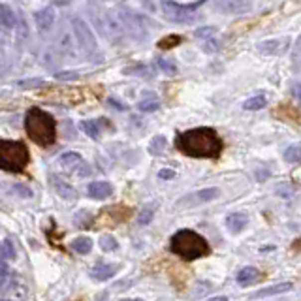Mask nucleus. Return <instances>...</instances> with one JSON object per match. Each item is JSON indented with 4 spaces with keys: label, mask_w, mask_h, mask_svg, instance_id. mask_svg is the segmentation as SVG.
Segmentation results:
<instances>
[{
    "label": "nucleus",
    "mask_w": 301,
    "mask_h": 301,
    "mask_svg": "<svg viewBox=\"0 0 301 301\" xmlns=\"http://www.w3.org/2000/svg\"><path fill=\"white\" fill-rule=\"evenodd\" d=\"M158 68L162 70L164 74H168V76H175L177 74V66L168 59H158Z\"/></svg>",
    "instance_id": "c85d7f7f"
},
{
    "label": "nucleus",
    "mask_w": 301,
    "mask_h": 301,
    "mask_svg": "<svg viewBox=\"0 0 301 301\" xmlns=\"http://www.w3.org/2000/svg\"><path fill=\"white\" fill-rule=\"evenodd\" d=\"M0 26H4V28L15 26V15L8 6H0Z\"/></svg>",
    "instance_id": "5701e85b"
},
{
    "label": "nucleus",
    "mask_w": 301,
    "mask_h": 301,
    "mask_svg": "<svg viewBox=\"0 0 301 301\" xmlns=\"http://www.w3.org/2000/svg\"><path fill=\"white\" fill-rule=\"evenodd\" d=\"M72 30H74V36H76L78 43L81 45V49L87 55H96L98 53L96 38L93 34V30L89 28V25H87V21H83L81 17H74L72 19Z\"/></svg>",
    "instance_id": "6e6552de"
},
{
    "label": "nucleus",
    "mask_w": 301,
    "mask_h": 301,
    "mask_svg": "<svg viewBox=\"0 0 301 301\" xmlns=\"http://www.w3.org/2000/svg\"><path fill=\"white\" fill-rule=\"evenodd\" d=\"M247 224H249V216L245 213H232L226 216V228L232 233H239Z\"/></svg>",
    "instance_id": "dca6fc26"
},
{
    "label": "nucleus",
    "mask_w": 301,
    "mask_h": 301,
    "mask_svg": "<svg viewBox=\"0 0 301 301\" xmlns=\"http://www.w3.org/2000/svg\"><path fill=\"white\" fill-rule=\"evenodd\" d=\"M138 109L141 113L158 111V109H160V100H158L155 95H147V98H143V100L138 103Z\"/></svg>",
    "instance_id": "aec40b11"
},
{
    "label": "nucleus",
    "mask_w": 301,
    "mask_h": 301,
    "mask_svg": "<svg viewBox=\"0 0 301 301\" xmlns=\"http://www.w3.org/2000/svg\"><path fill=\"white\" fill-rule=\"evenodd\" d=\"M34 21L40 30H49L53 26V23H55V9L49 6V8H43L40 11H36Z\"/></svg>",
    "instance_id": "2eb2a0df"
},
{
    "label": "nucleus",
    "mask_w": 301,
    "mask_h": 301,
    "mask_svg": "<svg viewBox=\"0 0 301 301\" xmlns=\"http://www.w3.org/2000/svg\"><path fill=\"white\" fill-rule=\"evenodd\" d=\"M170 250L173 254H177L179 258L192 262V260H198L201 256H207L211 249H209V243L203 235L185 228V230L173 233L172 241H170Z\"/></svg>",
    "instance_id": "7ed1b4c3"
},
{
    "label": "nucleus",
    "mask_w": 301,
    "mask_h": 301,
    "mask_svg": "<svg viewBox=\"0 0 301 301\" xmlns=\"http://www.w3.org/2000/svg\"><path fill=\"white\" fill-rule=\"evenodd\" d=\"M81 130L85 132L89 138L98 139L100 138V120H83L81 122Z\"/></svg>",
    "instance_id": "4be33fe9"
},
{
    "label": "nucleus",
    "mask_w": 301,
    "mask_h": 301,
    "mask_svg": "<svg viewBox=\"0 0 301 301\" xmlns=\"http://www.w3.org/2000/svg\"><path fill=\"white\" fill-rule=\"evenodd\" d=\"M151 218H153V211H143L141 215H139V224H147V222H151Z\"/></svg>",
    "instance_id": "4c0bfd02"
},
{
    "label": "nucleus",
    "mask_w": 301,
    "mask_h": 301,
    "mask_svg": "<svg viewBox=\"0 0 301 301\" xmlns=\"http://www.w3.org/2000/svg\"><path fill=\"white\" fill-rule=\"evenodd\" d=\"M294 95H296V98L301 102V83H296V85H294Z\"/></svg>",
    "instance_id": "ea45409f"
},
{
    "label": "nucleus",
    "mask_w": 301,
    "mask_h": 301,
    "mask_svg": "<svg viewBox=\"0 0 301 301\" xmlns=\"http://www.w3.org/2000/svg\"><path fill=\"white\" fill-rule=\"evenodd\" d=\"M166 145H168V141H166L164 136H155V138L151 139V143H149V153L155 156L162 155L164 151H166Z\"/></svg>",
    "instance_id": "393cba45"
},
{
    "label": "nucleus",
    "mask_w": 301,
    "mask_h": 301,
    "mask_svg": "<svg viewBox=\"0 0 301 301\" xmlns=\"http://www.w3.org/2000/svg\"><path fill=\"white\" fill-rule=\"evenodd\" d=\"M216 6L228 11V13H249L252 9V2L250 0H216Z\"/></svg>",
    "instance_id": "ddd939ff"
},
{
    "label": "nucleus",
    "mask_w": 301,
    "mask_h": 301,
    "mask_svg": "<svg viewBox=\"0 0 301 301\" xmlns=\"http://www.w3.org/2000/svg\"><path fill=\"white\" fill-rule=\"evenodd\" d=\"M79 74L78 72H57L55 74V79H59V81H74V79H78Z\"/></svg>",
    "instance_id": "f704fd0d"
},
{
    "label": "nucleus",
    "mask_w": 301,
    "mask_h": 301,
    "mask_svg": "<svg viewBox=\"0 0 301 301\" xmlns=\"http://www.w3.org/2000/svg\"><path fill=\"white\" fill-rule=\"evenodd\" d=\"M107 103H109L111 107H117L119 111H124V109H126V105H124L122 102H119V100H115V98H109V100H107Z\"/></svg>",
    "instance_id": "58836bf2"
},
{
    "label": "nucleus",
    "mask_w": 301,
    "mask_h": 301,
    "mask_svg": "<svg viewBox=\"0 0 301 301\" xmlns=\"http://www.w3.org/2000/svg\"><path fill=\"white\" fill-rule=\"evenodd\" d=\"M128 301H143V300H139V298H138V300H128Z\"/></svg>",
    "instance_id": "79ce46f5"
},
{
    "label": "nucleus",
    "mask_w": 301,
    "mask_h": 301,
    "mask_svg": "<svg viewBox=\"0 0 301 301\" xmlns=\"http://www.w3.org/2000/svg\"><path fill=\"white\" fill-rule=\"evenodd\" d=\"M93 21L98 26L100 34H103L109 40H117L124 34V26L120 23V19H117V15H111L109 11H103V13L93 11Z\"/></svg>",
    "instance_id": "0eeeda50"
},
{
    "label": "nucleus",
    "mask_w": 301,
    "mask_h": 301,
    "mask_svg": "<svg viewBox=\"0 0 301 301\" xmlns=\"http://www.w3.org/2000/svg\"><path fill=\"white\" fill-rule=\"evenodd\" d=\"M194 36H196V38H200V40L213 38V36H215V28H213V26H201V28H198V30L194 32Z\"/></svg>",
    "instance_id": "473e14b6"
},
{
    "label": "nucleus",
    "mask_w": 301,
    "mask_h": 301,
    "mask_svg": "<svg viewBox=\"0 0 301 301\" xmlns=\"http://www.w3.org/2000/svg\"><path fill=\"white\" fill-rule=\"evenodd\" d=\"M17 85L21 89H25V91H36V89H40V87L45 85V81L40 78H28V79H21L17 81Z\"/></svg>",
    "instance_id": "bb28decb"
},
{
    "label": "nucleus",
    "mask_w": 301,
    "mask_h": 301,
    "mask_svg": "<svg viewBox=\"0 0 301 301\" xmlns=\"http://www.w3.org/2000/svg\"><path fill=\"white\" fill-rule=\"evenodd\" d=\"M292 288H294L292 283H279V284H275V286H269V288L260 290V292H256L252 298H269V296H279V294L290 292Z\"/></svg>",
    "instance_id": "a211bd4d"
},
{
    "label": "nucleus",
    "mask_w": 301,
    "mask_h": 301,
    "mask_svg": "<svg viewBox=\"0 0 301 301\" xmlns=\"http://www.w3.org/2000/svg\"><path fill=\"white\" fill-rule=\"evenodd\" d=\"M87 194L95 200H105L113 194V187L105 181H95L87 187Z\"/></svg>",
    "instance_id": "4468645a"
},
{
    "label": "nucleus",
    "mask_w": 301,
    "mask_h": 301,
    "mask_svg": "<svg viewBox=\"0 0 301 301\" xmlns=\"http://www.w3.org/2000/svg\"><path fill=\"white\" fill-rule=\"evenodd\" d=\"M26 136L40 147H51L57 141V122L51 113L40 107H30L25 115Z\"/></svg>",
    "instance_id": "f03ea898"
},
{
    "label": "nucleus",
    "mask_w": 301,
    "mask_h": 301,
    "mask_svg": "<svg viewBox=\"0 0 301 301\" xmlns=\"http://www.w3.org/2000/svg\"><path fill=\"white\" fill-rule=\"evenodd\" d=\"M207 301H228V298H226V296H215V298H211V300H207Z\"/></svg>",
    "instance_id": "a19ab883"
},
{
    "label": "nucleus",
    "mask_w": 301,
    "mask_h": 301,
    "mask_svg": "<svg viewBox=\"0 0 301 301\" xmlns=\"http://www.w3.org/2000/svg\"><path fill=\"white\" fill-rule=\"evenodd\" d=\"M117 273V266H113V264H98V266L91 271V277L95 279V281H109L113 275Z\"/></svg>",
    "instance_id": "f3484780"
},
{
    "label": "nucleus",
    "mask_w": 301,
    "mask_h": 301,
    "mask_svg": "<svg viewBox=\"0 0 301 301\" xmlns=\"http://www.w3.org/2000/svg\"><path fill=\"white\" fill-rule=\"evenodd\" d=\"M117 247H119V243H117V239L113 237V235H102L100 237V249L103 250V252H113V250H117Z\"/></svg>",
    "instance_id": "cd10ccee"
},
{
    "label": "nucleus",
    "mask_w": 301,
    "mask_h": 301,
    "mask_svg": "<svg viewBox=\"0 0 301 301\" xmlns=\"http://www.w3.org/2000/svg\"><path fill=\"white\" fill-rule=\"evenodd\" d=\"M60 170H64L66 173H74L78 177H87L91 173V166L83 160V156L76 153V151H70V153H64V155L59 156L57 160Z\"/></svg>",
    "instance_id": "1a4fd4ad"
},
{
    "label": "nucleus",
    "mask_w": 301,
    "mask_h": 301,
    "mask_svg": "<svg viewBox=\"0 0 301 301\" xmlns=\"http://www.w3.org/2000/svg\"><path fill=\"white\" fill-rule=\"evenodd\" d=\"M175 147L183 155L192 158H218L224 149L220 136L213 128L200 126L179 134L175 138Z\"/></svg>",
    "instance_id": "f257e3e1"
},
{
    "label": "nucleus",
    "mask_w": 301,
    "mask_h": 301,
    "mask_svg": "<svg viewBox=\"0 0 301 301\" xmlns=\"http://www.w3.org/2000/svg\"><path fill=\"white\" fill-rule=\"evenodd\" d=\"M124 74H132V76H151L153 72L149 66L145 64H138V66H132V68H126L124 70Z\"/></svg>",
    "instance_id": "c756f323"
},
{
    "label": "nucleus",
    "mask_w": 301,
    "mask_h": 301,
    "mask_svg": "<svg viewBox=\"0 0 301 301\" xmlns=\"http://www.w3.org/2000/svg\"><path fill=\"white\" fill-rule=\"evenodd\" d=\"M158 177H160V179H173V177H175V172L170 170V168H164V170H160Z\"/></svg>",
    "instance_id": "e433bc0d"
},
{
    "label": "nucleus",
    "mask_w": 301,
    "mask_h": 301,
    "mask_svg": "<svg viewBox=\"0 0 301 301\" xmlns=\"http://www.w3.org/2000/svg\"><path fill=\"white\" fill-rule=\"evenodd\" d=\"M179 42H181L179 36L172 34V36H168V38H164V40H160V42H158V47H160V49H170V47L177 45Z\"/></svg>",
    "instance_id": "7c9ffc66"
},
{
    "label": "nucleus",
    "mask_w": 301,
    "mask_h": 301,
    "mask_svg": "<svg viewBox=\"0 0 301 301\" xmlns=\"http://www.w3.org/2000/svg\"><path fill=\"white\" fill-rule=\"evenodd\" d=\"M160 8H162L164 17L172 23H177V25H190L196 21V13H194L196 6H185L175 0H162Z\"/></svg>",
    "instance_id": "423d86ee"
},
{
    "label": "nucleus",
    "mask_w": 301,
    "mask_h": 301,
    "mask_svg": "<svg viewBox=\"0 0 301 301\" xmlns=\"http://www.w3.org/2000/svg\"><path fill=\"white\" fill-rule=\"evenodd\" d=\"M72 249L76 250L78 254H89L93 250V241L89 237H78L72 241Z\"/></svg>",
    "instance_id": "b1692460"
},
{
    "label": "nucleus",
    "mask_w": 301,
    "mask_h": 301,
    "mask_svg": "<svg viewBox=\"0 0 301 301\" xmlns=\"http://www.w3.org/2000/svg\"><path fill=\"white\" fill-rule=\"evenodd\" d=\"M51 183H53V190L57 192V196L64 201H76L78 200V190L74 189L70 183L62 181L60 177H51Z\"/></svg>",
    "instance_id": "f8f14e48"
},
{
    "label": "nucleus",
    "mask_w": 301,
    "mask_h": 301,
    "mask_svg": "<svg viewBox=\"0 0 301 301\" xmlns=\"http://www.w3.org/2000/svg\"><path fill=\"white\" fill-rule=\"evenodd\" d=\"M288 47H290V38H271V40H264L256 45L260 55H266V57L283 55Z\"/></svg>",
    "instance_id": "9d476101"
},
{
    "label": "nucleus",
    "mask_w": 301,
    "mask_h": 301,
    "mask_svg": "<svg viewBox=\"0 0 301 301\" xmlns=\"http://www.w3.org/2000/svg\"><path fill=\"white\" fill-rule=\"evenodd\" d=\"M2 252H4V256L6 258H13L15 256V249H13V243L9 239L4 241V245H2Z\"/></svg>",
    "instance_id": "c9c22d12"
},
{
    "label": "nucleus",
    "mask_w": 301,
    "mask_h": 301,
    "mask_svg": "<svg viewBox=\"0 0 301 301\" xmlns=\"http://www.w3.org/2000/svg\"><path fill=\"white\" fill-rule=\"evenodd\" d=\"M30 160L28 147L23 141L0 139V170L8 173H21Z\"/></svg>",
    "instance_id": "20e7f679"
},
{
    "label": "nucleus",
    "mask_w": 301,
    "mask_h": 301,
    "mask_svg": "<svg viewBox=\"0 0 301 301\" xmlns=\"http://www.w3.org/2000/svg\"><path fill=\"white\" fill-rule=\"evenodd\" d=\"M11 190H13L15 194H19L21 198H32V190L28 189V187H25V185H13Z\"/></svg>",
    "instance_id": "72a5a7b5"
},
{
    "label": "nucleus",
    "mask_w": 301,
    "mask_h": 301,
    "mask_svg": "<svg viewBox=\"0 0 301 301\" xmlns=\"http://www.w3.org/2000/svg\"><path fill=\"white\" fill-rule=\"evenodd\" d=\"M218 194H220V190L215 189V187L213 189H201L198 192H194V194H189V196L181 198L179 205L190 207V205H200V203H207L211 200L218 198Z\"/></svg>",
    "instance_id": "9b49d317"
},
{
    "label": "nucleus",
    "mask_w": 301,
    "mask_h": 301,
    "mask_svg": "<svg viewBox=\"0 0 301 301\" xmlns=\"http://www.w3.org/2000/svg\"><path fill=\"white\" fill-rule=\"evenodd\" d=\"M0 294L4 301H25L28 296V284L8 267L0 266Z\"/></svg>",
    "instance_id": "39448f33"
},
{
    "label": "nucleus",
    "mask_w": 301,
    "mask_h": 301,
    "mask_svg": "<svg viewBox=\"0 0 301 301\" xmlns=\"http://www.w3.org/2000/svg\"><path fill=\"white\" fill-rule=\"evenodd\" d=\"M218 49H220V43H218V40H215V36L203 40V51L205 53H216Z\"/></svg>",
    "instance_id": "2f4dec72"
},
{
    "label": "nucleus",
    "mask_w": 301,
    "mask_h": 301,
    "mask_svg": "<svg viewBox=\"0 0 301 301\" xmlns=\"http://www.w3.org/2000/svg\"><path fill=\"white\" fill-rule=\"evenodd\" d=\"M267 105V98L264 95H256L249 98V100H245L243 102V109H247V111H258V109H264Z\"/></svg>",
    "instance_id": "412c9836"
},
{
    "label": "nucleus",
    "mask_w": 301,
    "mask_h": 301,
    "mask_svg": "<svg viewBox=\"0 0 301 301\" xmlns=\"http://www.w3.org/2000/svg\"><path fill=\"white\" fill-rule=\"evenodd\" d=\"M260 277V271L256 269V267H243L239 273H237V283L241 284V286H249V284L256 283Z\"/></svg>",
    "instance_id": "6ab92c4d"
},
{
    "label": "nucleus",
    "mask_w": 301,
    "mask_h": 301,
    "mask_svg": "<svg viewBox=\"0 0 301 301\" xmlns=\"http://www.w3.org/2000/svg\"><path fill=\"white\" fill-rule=\"evenodd\" d=\"M284 160L288 164H296L301 160V143H294L284 151Z\"/></svg>",
    "instance_id": "a878e982"
}]
</instances>
